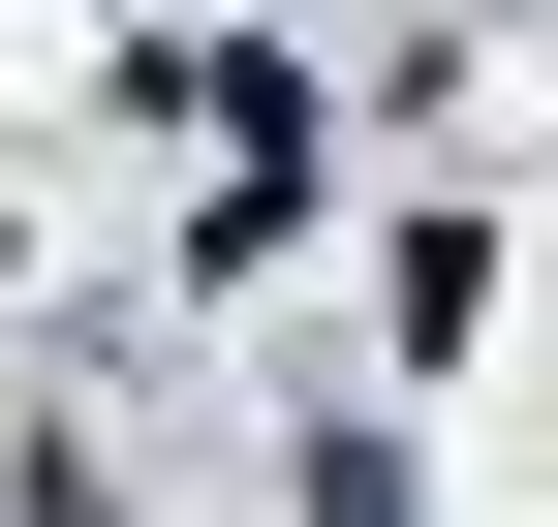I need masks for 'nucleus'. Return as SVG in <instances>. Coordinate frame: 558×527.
<instances>
[{
	"label": "nucleus",
	"mask_w": 558,
	"mask_h": 527,
	"mask_svg": "<svg viewBox=\"0 0 558 527\" xmlns=\"http://www.w3.org/2000/svg\"><path fill=\"white\" fill-rule=\"evenodd\" d=\"M32 527H124V497H32Z\"/></svg>",
	"instance_id": "f257e3e1"
}]
</instances>
